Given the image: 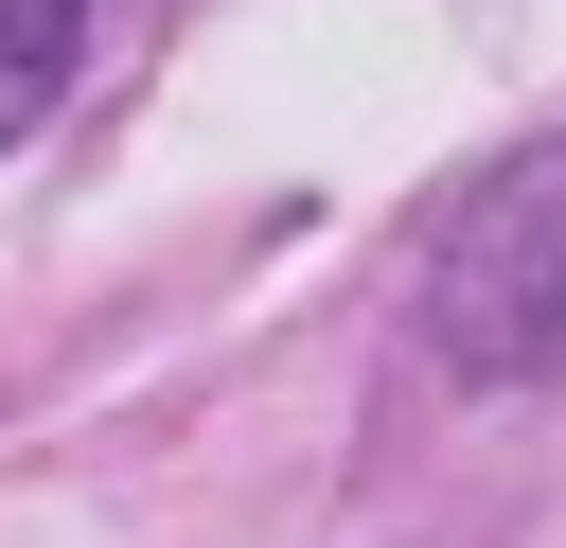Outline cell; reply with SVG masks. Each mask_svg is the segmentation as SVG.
Returning <instances> with one entry per match:
<instances>
[{"label": "cell", "mask_w": 566, "mask_h": 548, "mask_svg": "<svg viewBox=\"0 0 566 548\" xmlns=\"http://www.w3.org/2000/svg\"><path fill=\"white\" fill-rule=\"evenodd\" d=\"M424 336H442V371H478V389H566V141L513 159V177L442 230Z\"/></svg>", "instance_id": "1"}, {"label": "cell", "mask_w": 566, "mask_h": 548, "mask_svg": "<svg viewBox=\"0 0 566 548\" xmlns=\"http://www.w3.org/2000/svg\"><path fill=\"white\" fill-rule=\"evenodd\" d=\"M71 53H88V0H0V141H35V124H53Z\"/></svg>", "instance_id": "2"}]
</instances>
